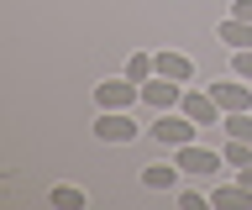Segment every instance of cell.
<instances>
[{
	"label": "cell",
	"mask_w": 252,
	"mask_h": 210,
	"mask_svg": "<svg viewBox=\"0 0 252 210\" xmlns=\"http://www.w3.org/2000/svg\"><path fill=\"white\" fill-rule=\"evenodd\" d=\"M194 121H189L184 111H158V121H153V142L158 147H184V142H194Z\"/></svg>",
	"instance_id": "1"
},
{
	"label": "cell",
	"mask_w": 252,
	"mask_h": 210,
	"mask_svg": "<svg viewBox=\"0 0 252 210\" xmlns=\"http://www.w3.org/2000/svg\"><path fill=\"white\" fill-rule=\"evenodd\" d=\"M137 100H142L137 79H100L94 84V105H100V111H131Z\"/></svg>",
	"instance_id": "2"
},
{
	"label": "cell",
	"mask_w": 252,
	"mask_h": 210,
	"mask_svg": "<svg viewBox=\"0 0 252 210\" xmlns=\"http://www.w3.org/2000/svg\"><path fill=\"white\" fill-rule=\"evenodd\" d=\"M179 111L194 121V126H220V105H216V95L210 90H184V100H179Z\"/></svg>",
	"instance_id": "3"
},
{
	"label": "cell",
	"mask_w": 252,
	"mask_h": 210,
	"mask_svg": "<svg viewBox=\"0 0 252 210\" xmlns=\"http://www.w3.org/2000/svg\"><path fill=\"white\" fill-rule=\"evenodd\" d=\"M94 137H100V142H131V137H137L131 111H100L94 116Z\"/></svg>",
	"instance_id": "4"
},
{
	"label": "cell",
	"mask_w": 252,
	"mask_h": 210,
	"mask_svg": "<svg viewBox=\"0 0 252 210\" xmlns=\"http://www.w3.org/2000/svg\"><path fill=\"white\" fill-rule=\"evenodd\" d=\"M142 100H147L153 111H179V100H184V84H179V79H163V74H153V79L142 84Z\"/></svg>",
	"instance_id": "5"
},
{
	"label": "cell",
	"mask_w": 252,
	"mask_h": 210,
	"mask_svg": "<svg viewBox=\"0 0 252 210\" xmlns=\"http://www.w3.org/2000/svg\"><path fill=\"white\" fill-rule=\"evenodd\" d=\"M173 163L184 168V174H216L220 163V152H210V147H194V142H184V147H173Z\"/></svg>",
	"instance_id": "6"
},
{
	"label": "cell",
	"mask_w": 252,
	"mask_h": 210,
	"mask_svg": "<svg viewBox=\"0 0 252 210\" xmlns=\"http://www.w3.org/2000/svg\"><path fill=\"white\" fill-rule=\"evenodd\" d=\"M210 95H216V105L226 116L231 111H252V90H247V79H231V84H210Z\"/></svg>",
	"instance_id": "7"
},
{
	"label": "cell",
	"mask_w": 252,
	"mask_h": 210,
	"mask_svg": "<svg viewBox=\"0 0 252 210\" xmlns=\"http://www.w3.org/2000/svg\"><path fill=\"white\" fill-rule=\"evenodd\" d=\"M216 37H220V42H226L231 53H242V48H252V21H242V16H226V21L216 27Z\"/></svg>",
	"instance_id": "8"
},
{
	"label": "cell",
	"mask_w": 252,
	"mask_h": 210,
	"mask_svg": "<svg viewBox=\"0 0 252 210\" xmlns=\"http://www.w3.org/2000/svg\"><path fill=\"white\" fill-rule=\"evenodd\" d=\"M153 58H158V74H163V79H179V84L194 79V63H189L184 53H153Z\"/></svg>",
	"instance_id": "9"
},
{
	"label": "cell",
	"mask_w": 252,
	"mask_h": 210,
	"mask_svg": "<svg viewBox=\"0 0 252 210\" xmlns=\"http://www.w3.org/2000/svg\"><path fill=\"white\" fill-rule=\"evenodd\" d=\"M210 205H220V210H252V189H247V184H226V189H210Z\"/></svg>",
	"instance_id": "10"
},
{
	"label": "cell",
	"mask_w": 252,
	"mask_h": 210,
	"mask_svg": "<svg viewBox=\"0 0 252 210\" xmlns=\"http://www.w3.org/2000/svg\"><path fill=\"white\" fill-rule=\"evenodd\" d=\"M179 174H184L179 163H147V168H142V184H147V189H173Z\"/></svg>",
	"instance_id": "11"
},
{
	"label": "cell",
	"mask_w": 252,
	"mask_h": 210,
	"mask_svg": "<svg viewBox=\"0 0 252 210\" xmlns=\"http://www.w3.org/2000/svg\"><path fill=\"white\" fill-rule=\"evenodd\" d=\"M47 205H58V210H84V205H90V194L79 189V184H58V189L47 194Z\"/></svg>",
	"instance_id": "12"
},
{
	"label": "cell",
	"mask_w": 252,
	"mask_h": 210,
	"mask_svg": "<svg viewBox=\"0 0 252 210\" xmlns=\"http://www.w3.org/2000/svg\"><path fill=\"white\" fill-rule=\"evenodd\" d=\"M153 74H158V58H153V53H131V58H126V79L147 84Z\"/></svg>",
	"instance_id": "13"
},
{
	"label": "cell",
	"mask_w": 252,
	"mask_h": 210,
	"mask_svg": "<svg viewBox=\"0 0 252 210\" xmlns=\"http://www.w3.org/2000/svg\"><path fill=\"white\" fill-rule=\"evenodd\" d=\"M220 126H226V137H236V142H252V111H231V116H220Z\"/></svg>",
	"instance_id": "14"
},
{
	"label": "cell",
	"mask_w": 252,
	"mask_h": 210,
	"mask_svg": "<svg viewBox=\"0 0 252 210\" xmlns=\"http://www.w3.org/2000/svg\"><path fill=\"white\" fill-rule=\"evenodd\" d=\"M220 158L231 163V168H247V163H252V142H236V137H231V142H226V152H220Z\"/></svg>",
	"instance_id": "15"
},
{
	"label": "cell",
	"mask_w": 252,
	"mask_h": 210,
	"mask_svg": "<svg viewBox=\"0 0 252 210\" xmlns=\"http://www.w3.org/2000/svg\"><path fill=\"white\" fill-rule=\"evenodd\" d=\"M231 74H236V79H247V84H252V48L231 53Z\"/></svg>",
	"instance_id": "16"
},
{
	"label": "cell",
	"mask_w": 252,
	"mask_h": 210,
	"mask_svg": "<svg viewBox=\"0 0 252 210\" xmlns=\"http://www.w3.org/2000/svg\"><path fill=\"white\" fill-rule=\"evenodd\" d=\"M179 210H205V194H194V189H184V194H179Z\"/></svg>",
	"instance_id": "17"
},
{
	"label": "cell",
	"mask_w": 252,
	"mask_h": 210,
	"mask_svg": "<svg viewBox=\"0 0 252 210\" xmlns=\"http://www.w3.org/2000/svg\"><path fill=\"white\" fill-rule=\"evenodd\" d=\"M231 16H242V21H252V0H231Z\"/></svg>",
	"instance_id": "18"
},
{
	"label": "cell",
	"mask_w": 252,
	"mask_h": 210,
	"mask_svg": "<svg viewBox=\"0 0 252 210\" xmlns=\"http://www.w3.org/2000/svg\"><path fill=\"white\" fill-rule=\"evenodd\" d=\"M236 184H247V189H252V163H247V168H236Z\"/></svg>",
	"instance_id": "19"
}]
</instances>
